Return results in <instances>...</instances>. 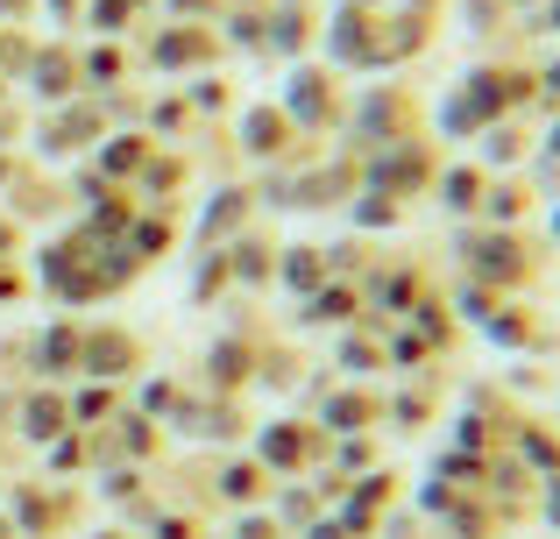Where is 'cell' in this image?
Segmentation results:
<instances>
[{
	"label": "cell",
	"instance_id": "6da1fadb",
	"mask_svg": "<svg viewBox=\"0 0 560 539\" xmlns=\"http://www.w3.org/2000/svg\"><path fill=\"white\" fill-rule=\"evenodd\" d=\"M454 249L468 256V277H476V284H490L497 298H504V291H518L525 277H533V256H525V242L511 235V227H462V242H454Z\"/></svg>",
	"mask_w": 560,
	"mask_h": 539
},
{
	"label": "cell",
	"instance_id": "7a4b0ae2",
	"mask_svg": "<svg viewBox=\"0 0 560 539\" xmlns=\"http://www.w3.org/2000/svg\"><path fill=\"white\" fill-rule=\"evenodd\" d=\"M383 14L370 8H341L327 28V71H383Z\"/></svg>",
	"mask_w": 560,
	"mask_h": 539
},
{
	"label": "cell",
	"instance_id": "3957f363",
	"mask_svg": "<svg viewBox=\"0 0 560 539\" xmlns=\"http://www.w3.org/2000/svg\"><path fill=\"white\" fill-rule=\"evenodd\" d=\"M284 114H291V128H299V136H319L327 121H341V93H334V71H319V65H299V71H291V85H284Z\"/></svg>",
	"mask_w": 560,
	"mask_h": 539
},
{
	"label": "cell",
	"instance_id": "277c9868",
	"mask_svg": "<svg viewBox=\"0 0 560 539\" xmlns=\"http://www.w3.org/2000/svg\"><path fill=\"white\" fill-rule=\"evenodd\" d=\"M440 171H433V150H425L419 136H405V142H383V156L370 164V185L376 192H390V199H411L419 185H433Z\"/></svg>",
	"mask_w": 560,
	"mask_h": 539
},
{
	"label": "cell",
	"instance_id": "5b68a950",
	"mask_svg": "<svg viewBox=\"0 0 560 539\" xmlns=\"http://www.w3.org/2000/svg\"><path fill=\"white\" fill-rule=\"evenodd\" d=\"M79 370L85 376H128V370H142V341L128 327H85V348H79Z\"/></svg>",
	"mask_w": 560,
	"mask_h": 539
},
{
	"label": "cell",
	"instance_id": "8992f818",
	"mask_svg": "<svg viewBox=\"0 0 560 539\" xmlns=\"http://www.w3.org/2000/svg\"><path fill=\"white\" fill-rule=\"evenodd\" d=\"M213 50H220V36L206 22H178V28H156L150 65L156 71H199V65H213Z\"/></svg>",
	"mask_w": 560,
	"mask_h": 539
},
{
	"label": "cell",
	"instance_id": "52a82bcc",
	"mask_svg": "<svg viewBox=\"0 0 560 539\" xmlns=\"http://www.w3.org/2000/svg\"><path fill=\"white\" fill-rule=\"evenodd\" d=\"M28 79H36V93L50 99V107H65V99H79L85 71H79V50H65V43H50V50L28 57Z\"/></svg>",
	"mask_w": 560,
	"mask_h": 539
},
{
	"label": "cell",
	"instance_id": "ba28073f",
	"mask_svg": "<svg viewBox=\"0 0 560 539\" xmlns=\"http://www.w3.org/2000/svg\"><path fill=\"white\" fill-rule=\"evenodd\" d=\"M411 121H419V114H411L405 93H370V99L355 107V136H362V142H405Z\"/></svg>",
	"mask_w": 560,
	"mask_h": 539
},
{
	"label": "cell",
	"instance_id": "9c48e42d",
	"mask_svg": "<svg viewBox=\"0 0 560 539\" xmlns=\"http://www.w3.org/2000/svg\"><path fill=\"white\" fill-rule=\"evenodd\" d=\"M533 93V79H525V71H511V65H482V71H468V99H476L482 114H490V121H504L511 107H518V99Z\"/></svg>",
	"mask_w": 560,
	"mask_h": 539
},
{
	"label": "cell",
	"instance_id": "30bf717a",
	"mask_svg": "<svg viewBox=\"0 0 560 539\" xmlns=\"http://www.w3.org/2000/svg\"><path fill=\"white\" fill-rule=\"evenodd\" d=\"M248 207H256V192H242V185L213 192V199H206V213H199V242H206V249H228V242L248 227Z\"/></svg>",
	"mask_w": 560,
	"mask_h": 539
},
{
	"label": "cell",
	"instance_id": "8fae6325",
	"mask_svg": "<svg viewBox=\"0 0 560 539\" xmlns=\"http://www.w3.org/2000/svg\"><path fill=\"white\" fill-rule=\"evenodd\" d=\"M291 142H299V128H291L284 107H248L242 114V150L248 156H291Z\"/></svg>",
	"mask_w": 560,
	"mask_h": 539
},
{
	"label": "cell",
	"instance_id": "7c38bea8",
	"mask_svg": "<svg viewBox=\"0 0 560 539\" xmlns=\"http://www.w3.org/2000/svg\"><path fill=\"white\" fill-rule=\"evenodd\" d=\"M136 192H142V207H178V192H185V156L178 150H150V164L136 171Z\"/></svg>",
	"mask_w": 560,
	"mask_h": 539
},
{
	"label": "cell",
	"instance_id": "4fadbf2b",
	"mask_svg": "<svg viewBox=\"0 0 560 539\" xmlns=\"http://www.w3.org/2000/svg\"><path fill=\"white\" fill-rule=\"evenodd\" d=\"M150 150H156L150 136H107V142H100L93 178H107V185H136V171L150 164Z\"/></svg>",
	"mask_w": 560,
	"mask_h": 539
},
{
	"label": "cell",
	"instance_id": "5bb4252c",
	"mask_svg": "<svg viewBox=\"0 0 560 539\" xmlns=\"http://www.w3.org/2000/svg\"><path fill=\"white\" fill-rule=\"evenodd\" d=\"M121 249L136 256V263H156V256H171V249H178V221H171V207H164V221L136 213V227L121 235Z\"/></svg>",
	"mask_w": 560,
	"mask_h": 539
},
{
	"label": "cell",
	"instance_id": "9a60e30c",
	"mask_svg": "<svg viewBox=\"0 0 560 539\" xmlns=\"http://www.w3.org/2000/svg\"><path fill=\"white\" fill-rule=\"evenodd\" d=\"M433 185H440V207H447V213H476V207H482V185H490V171H482V164H447Z\"/></svg>",
	"mask_w": 560,
	"mask_h": 539
},
{
	"label": "cell",
	"instance_id": "2e32d148",
	"mask_svg": "<svg viewBox=\"0 0 560 539\" xmlns=\"http://www.w3.org/2000/svg\"><path fill=\"white\" fill-rule=\"evenodd\" d=\"M228 270H234V284H262V277H277V249L262 235H234L228 242Z\"/></svg>",
	"mask_w": 560,
	"mask_h": 539
},
{
	"label": "cell",
	"instance_id": "e0dca14e",
	"mask_svg": "<svg viewBox=\"0 0 560 539\" xmlns=\"http://www.w3.org/2000/svg\"><path fill=\"white\" fill-rule=\"evenodd\" d=\"M355 305H362V291L341 284V277H327V284L305 298V319H313V327H341V319H355Z\"/></svg>",
	"mask_w": 560,
	"mask_h": 539
},
{
	"label": "cell",
	"instance_id": "ac0fdd59",
	"mask_svg": "<svg viewBox=\"0 0 560 539\" xmlns=\"http://www.w3.org/2000/svg\"><path fill=\"white\" fill-rule=\"evenodd\" d=\"M313 447H319L313 426H270V433H262V469H270V461H277V469H299Z\"/></svg>",
	"mask_w": 560,
	"mask_h": 539
},
{
	"label": "cell",
	"instance_id": "d6986e66",
	"mask_svg": "<svg viewBox=\"0 0 560 539\" xmlns=\"http://www.w3.org/2000/svg\"><path fill=\"white\" fill-rule=\"evenodd\" d=\"M277 277H284L291 291L313 298V291L327 284V249H277Z\"/></svg>",
	"mask_w": 560,
	"mask_h": 539
},
{
	"label": "cell",
	"instance_id": "ffe728a7",
	"mask_svg": "<svg viewBox=\"0 0 560 539\" xmlns=\"http://www.w3.org/2000/svg\"><path fill=\"white\" fill-rule=\"evenodd\" d=\"M79 71H85V85H93V93H114V85L128 79L121 43H93V50H79Z\"/></svg>",
	"mask_w": 560,
	"mask_h": 539
},
{
	"label": "cell",
	"instance_id": "44dd1931",
	"mask_svg": "<svg viewBox=\"0 0 560 539\" xmlns=\"http://www.w3.org/2000/svg\"><path fill=\"white\" fill-rule=\"evenodd\" d=\"M305 43H313V14H305V8H270V43H262V50L299 57Z\"/></svg>",
	"mask_w": 560,
	"mask_h": 539
},
{
	"label": "cell",
	"instance_id": "7402d4cb",
	"mask_svg": "<svg viewBox=\"0 0 560 539\" xmlns=\"http://www.w3.org/2000/svg\"><path fill=\"white\" fill-rule=\"evenodd\" d=\"M525 199H533L525 185L490 178V185H482V221H490V227H518V221H525Z\"/></svg>",
	"mask_w": 560,
	"mask_h": 539
},
{
	"label": "cell",
	"instance_id": "603a6c76",
	"mask_svg": "<svg viewBox=\"0 0 560 539\" xmlns=\"http://www.w3.org/2000/svg\"><path fill=\"white\" fill-rule=\"evenodd\" d=\"M65 426H71V405L65 398H28L22 405V433H28V441H57Z\"/></svg>",
	"mask_w": 560,
	"mask_h": 539
},
{
	"label": "cell",
	"instance_id": "cb8c5ba5",
	"mask_svg": "<svg viewBox=\"0 0 560 539\" xmlns=\"http://www.w3.org/2000/svg\"><path fill=\"white\" fill-rule=\"evenodd\" d=\"M79 348H85V327H50V333H43V341H36V362H43V370H79Z\"/></svg>",
	"mask_w": 560,
	"mask_h": 539
},
{
	"label": "cell",
	"instance_id": "d4e9b609",
	"mask_svg": "<svg viewBox=\"0 0 560 539\" xmlns=\"http://www.w3.org/2000/svg\"><path fill=\"white\" fill-rule=\"evenodd\" d=\"M319 419H327V433H355L362 419H376V405L362 398V390H334V398L319 405Z\"/></svg>",
	"mask_w": 560,
	"mask_h": 539
},
{
	"label": "cell",
	"instance_id": "484cf974",
	"mask_svg": "<svg viewBox=\"0 0 560 539\" xmlns=\"http://www.w3.org/2000/svg\"><path fill=\"white\" fill-rule=\"evenodd\" d=\"M228 43H242V50H262V43H270V8H262V0L234 8V14H228Z\"/></svg>",
	"mask_w": 560,
	"mask_h": 539
},
{
	"label": "cell",
	"instance_id": "4316f807",
	"mask_svg": "<svg viewBox=\"0 0 560 539\" xmlns=\"http://www.w3.org/2000/svg\"><path fill=\"white\" fill-rule=\"evenodd\" d=\"M476 142H482V171H497V164H518V156H525V136H518L511 121H490Z\"/></svg>",
	"mask_w": 560,
	"mask_h": 539
},
{
	"label": "cell",
	"instance_id": "83f0119b",
	"mask_svg": "<svg viewBox=\"0 0 560 539\" xmlns=\"http://www.w3.org/2000/svg\"><path fill=\"white\" fill-rule=\"evenodd\" d=\"M206 370H213L220 390L242 384V376H248V341H213V348H206Z\"/></svg>",
	"mask_w": 560,
	"mask_h": 539
},
{
	"label": "cell",
	"instance_id": "f1b7e54d",
	"mask_svg": "<svg viewBox=\"0 0 560 539\" xmlns=\"http://www.w3.org/2000/svg\"><path fill=\"white\" fill-rule=\"evenodd\" d=\"M136 14H142L136 0H85V22H93V28H100V36H107V43L121 36V28L136 22Z\"/></svg>",
	"mask_w": 560,
	"mask_h": 539
},
{
	"label": "cell",
	"instance_id": "f546056e",
	"mask_svg": "<svg viewBox=\"0 0 560 539\" xmlns=\"http://www.w3.org/2000/svg\"><path fill=\"white\" fill-rule=\"evenodd\" d=\"M185 107H191V114H228V107H234L228 79H191V85H185Z\"/></svg>",
	"mask_w": 560,
	"mask_h": 539
},
{
	"label": "cell",
	"instance_id": "4dcf8cb0",
	"mask_svg": "<svg viewBox=\"0 0 560 539\" xmlns=\"http://www.w3.org/2000/svg\"><path fill=\"white\" fill-rule=\"evenodd\" d=\"M397 213H405V199H390V192H362V207H355V227H397Z\"/></svg>",
	"mask_w": 560,
	"mask_h": 539
},
{
	"label": "cell",
	"instance_id": "1f68e13d",
	"mask_svg": "<svg viewBox=\"0 0 560 539\" xmlns=\"http://www.w3.org/2000/svg\"><path fill=\"white\" fill-rule=\"evenodd\" d=\"M107 412H114V390L93 376V390H79V398H71V426H85V433H93V419H107Z\"/></svg>",
	"mask_w": 560,
	"mask_h": 539
},
{
	"label": "cell",
	"instance_id": "d6a6232c",
	"mask_svg": "<svg viewBox=\"0 0 560 539\" xmlns=\"http://www.w3.org/2000/svg\"><path fill=\"white\" fill-rule=\"evenodd\" d=\"M156 128H164V136H185L191 128V107H185V93H164L150 107V142H156Z\"/></svg>",
	"mask_w": 560,
	"mask_h": 539
},
{
	"label": "cell",
	"instance_id": "836d02e7",
	"mask_svg": "<svg viewBox=\"0 0 560 539\" xmlns=\"http://www.w3.org/2000/svg\"><path fill=\"white\" fill-rule=\"evenodd\" d=\"M256 490H262V469H256V461H234V469H220V497H228V504H248Z\"/></svg>",
	"mask_w": 560,
	"mask_h": 539
},
{
	"label": "cell",
	"instance_id": "e575fe53",
	"mask_svg": "<svg viewBox=\"0 0 560 539\" xmlns=\"http://www.w3.org/2000/svg\"><path fill=\"white\" fill-rule=\"evenodd\" d=\"M220 284H234V270H228V249H206L199 277H191V298H213Z\"/></svg>",
	"mask_w": 560,
	"mask_h": 539
},
{
	"label": "cell",
	"instance_id": "d590c367",
	"mask_svg": "<svg viewBox=\"0 0 560 539\" xmlns=\"http://www.w3.org/2000/svg\"><path fill=\"white\" fill-rule=\"evenodd\" d=\"M533 28H539V36H560V0H539V8H533Z\"/></svg>",
	"mask_w": 560,
	"mask_h": 539
},
{
	"label": "cell",
	"instance_id": "8d00e7d4",
	"mask_svg": "<svg viewBox=\"0 0 560 539\" xmlns=\"http://www.w3.org/2000/svg\"><path fill=\"white\" fill-rule=\"evenodd\" d=\"M533 85H539V99H547V107H560V57H553V65H547V71H539V79H533Z\"/></svg>",
	"mask_w": 560,
	"mask_h": 539
},
{
	"label": "cell",
	"instance_id": "74e56055",
	"mask_svg": "<svg viewBox=\"0 0 560 539\" xmlns=\"http://www.w3.org/2000/svg\"><path fill=\"white\" fill-rule=\"evenodd\" d=\"M341 362H348V370H362V362H376V348H370V341H348Z\"/></svg>",
	"mask_w": 560,
	"mask_h": 539
},
{
	"label": "cell",
	"instance_id": "f35d334b",
	"mask_svg": "<svg viewBox=\"0 0 560 539\" xmlns=\"http://www.w3.org/2000/svg\"><path fill=\"white\" fill-rule=\"evenodd\" d=\"M539 150H547V171H553V178H560V121L547 128V142H539Z\"/></svg>",
	"mask_w": 560,
	"mask_h": 539
},
{
	"label": "cell",
	"instance_id": "ab89813d",
	"mask_svg": "<svg viewBox=\"0 0 560 539\" xmlns=\"http://www.w3.org/2000/svg\"><path fill=\"white\" fill-rule=\"evenodd\" d=\"M156 539H191V526L185 518H156Z\"/></svg>",
	"mask_w": 560,
	"mask_h": 539
},
{
	"label": "cell",
	"instance_id": "60d3db41",
	"mask_svg": "<svg viewBox=\"0 0 560 539\" xmlns=\"http://www.w3.org/2000/svg\"><path fill=\"white\" fill-rule=\"evenodd\" d=\"M242 539H277V526L270 518H242Z\"/></svg>",
	"mask_w": 560,
	"mask_h": 539
},
{
	"label": "cell",
	"instance_id": "b9f144b4",
	"mask_svg": "<svg viewBox=\"0 0 560 539\" xmlns=\"http://www.w3.org/2000/svg\"><path fill=\"white\" fill-rule=\"evenodd\" d=\"M171 8H178V14H213L220 0H171Z\"/></svg>",
	"mask_w": 560,
	"mask_h": 539
},
{
	"label": "cell",
	"instance_id": "7bdbcfd3",
	"mask_svg": "<svg viewBox=\"0 0 560 539\" xmlns=\"http://www.w3.org/2000/svg\"><path fill=\"white\" fill-rule=\"evenodd\" d=\"M50 14H65V22H71V14H79V0H50Z\"/></svg>",
	"mask_w": 560,
	"mask_h": 539
},
{
	"label": "cell",
	"instance_id": "ee69618b",
	"mask_svg": "<svg viewBox=\"0 0 560 539\" xmlns=\"http://www.w3.org/2000/svg\"><path fill=\"white\" fill-rule=\"evenodd\" d=\"M341 8H370V14H383V0H341Z\"/></svg>",
	"mask_w": 560,
	"mask_h": 539
},
{
	"label": "cell",
	"instance_id": "f6af8a7d",
	"mask_svg": "<svg viewBox=\"0 0 560 539\" xmlns=\"http://www.w3.org/2000/svg\"><path fill=\"white\" fill-rule=\"evenodd\" d=\"M0 298H14V277L8 270H0Z\"/></svg>",
	"mask_w": 560,
	"mask_h": 539
},
{
	"label": "cell",
	"instance_id": "bcb514c9",
	"mask_svg": "<svg viewBox=\"0 0 560 539\" xmlns=\"http://www.w3.org/2000/svg\"><path fill=\"white\" fill-rule=\"evenodd\" d=\"M313 539H341V532H334V526H313Z\"/></svg>",
	"mask_w": 560,
	"mask_h": 539
},
{
	"label": "cell",
	"instance_id": "7dc6e473",
	"mask_svg": "<svg viewBox=\"0 0 560 539\" xmlns=\"http://www.w3.org/2000/svg\"><path fill=\"white\" fill-rule=\"evenodd\" d=\"M504 8H525V14H533V8H539V0H504Z\"/></svg>",
	"mask_w": 560,
	"mask_h": 539
},
{
	"label": "cell",
	"instance_id": "c3c4849f",
	"mask_svg": "<svg viewBox=\"0 0 560 539\" xmlns=\"http://www.w3.org/2000/svg\"><path fill=\"white\" fill-rule=\"evenodd\" d=\"M14 8H28V0H0V14H14Z\"/></svg>",
	"mask_w": 560,
	"mask_h": 539
},
{
	"label": "cell",
	"instance_id": "681fc988",
	"mask_svg": "<svg viewBox=\"0 0 560 539\" xmlns=\"http://www.w3.org/2000/svg\"><path fill=\"white\" fill-rule=\"evenodd\" d=\"M553 235H560V207H553Z\"/></svg>",
	"mask_w": 560,
	"mask_h": 539
},
{
	"label": "cell",
	"instance_id": "f907efd6",
	"mask_svg": "<svg viewBox=\"0 0 560 539\" xmlns=\"http://www.w3.org/2000/svg\"><path fill=\"white\" fill-rule=\"evenodd\" d=\"M0 539H14V532H8V526H0Z\"/></svg>",
	"mask_w": 560,
	"mask_h": 539
},
{
	"label": "cell",
	"instance_id": "816d5d0a",
	"mask_svg": "<svg viewBox=\"0 0 560 539\" xmlns=\"http://www.w3.org/2000/svg\"><path fill=\"white\" fill-rule=\"evenodd\" d=\"M136 8H150V0H136Z\"/></svg>",
	"mask_w": 560,
	"mask_h": 539
},
{
	"label": "cell",
	"instance_id": "f5cc1de1",
	"mask_svg": "<svg viewBox=\"0 0 560 539\" xmlns=\"http://www.w3.org/2000/svg\"><path fill=\"white\" fill-rule=\"evenodd\" d=\"M107 539H121V532H107Z\"/></svg>",
	"mask_w": 560,
	"mask_h": 539
}]
</instances>
